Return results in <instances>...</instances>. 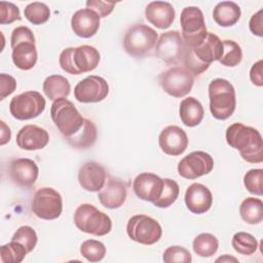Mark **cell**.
<instances>
[{
  "label": "cell",
  "mask_w": 263,
  "mask_h": 263,
  "mask_svg": "<svg viewBox=\"0 0 263 263\" xmlns=\"http://www.w3.org/2000/svg\"><path fill=\"white\" fill-rule=\"evenodd\" d=\"M227 144L238 150L241 158L250 163L263 161V142L258 129L240 122L230 124L226 129Z\"/></svg>",
  "instance_id": "obj_1"
},
{
  "label": "cell",
  "mask_w": 263,
  "mask_h": 263,
  "mask_svg": "<svg viewBox=\"0 0 263 263\" xmlns=\"http://www.w3.org/2000/svg\"><path fill=\"white\" fill-rule=\"evenodd\" d=\"M100 60L99 50L86 44L77 47H67L59 57L61 68L71 75H79L95 70Z\"/></svg>",
  "instance_id": "obj_2"
},
{
  "label": "cell",
  "mask_w": 263,
  "mask_h": 263,
  "mask_svg": "<svg viewBox=\"0 0 263 263\" xmlns=\"http://www.w3.org/2000/svg\"><path fill=\"white\" fill-rule=\"evenodd\" d=\"M10 45L12 48L11 59L16 68L27 71L35 66L38 54L35 37L30 28L20 26L13 29L10 36Z\"/></svg>",
  "instance_id": "obj_3"
},
{
  "label": "cell",
  "mask_w": 263,
  "mask_h": 263,
  "mask_svg": "<svg viewBox=\"0 0 263 263\" xmlns=\"http://www.w3.org/2000/svg\"><path fill=\"white\" fill-rule=\"evenodd\" d=\"M210 111L218 120L229 118L236 107L235 89L233 85L224 78H216L209 84Z\"/></svg>",
  "instance_id": "obj_4"
},
{
  "label": "cell",
  "mask_w": 263,
  "mask_h": 263,
  "mask_svg": "<svg viewBox=\"0 0 263 263\" xmlns=\"http://www.w3.org/2000/svg\"><path fill=\"white\" fill-rule=\"evenodd\" d=\"M50 117L64 138L78 133L84 123V118L75 105L66 98H61L51 104Z\"/></svg>",
  "instance_id": "obj_5"
},
{
  "label": "cell",
  "mask_w": 263,
  "mask_h": 263,
  "mask_svg": "<svg viewBox=\"0 0 263 263\" xmlns=\"http://www.w3.org/2000/svg\"><path fill=\"white\" fill-rule=\"evenodd\" d=\"M73 220L79 230L96 236L106 235L112 229L110 217L90 203L80 204L74 213Z\"/></svg>",
  "instance_id": "obj_6"
},
{
  "label": "cell",
  "mask_w": 263,
  "mask_h": 263,
  "mask_svg": "<svg viewBox=\"0 0 263 263\" xmlns=\"http://www.w3.org/2000/svg\"><path fill=\"white\" fill-rule=\"evenodd\" d=\"M157 42V32L144 24H136L127 29L123 37V48L132 57L141 58Z\"/></svg>",
  "instance_id": "obj_7"
},
{
  "label": "cell",
  "mask_w": 263,
  "mask_h": 263,
  "mask_svg": "<svg viewBox=\"0 0 263 263\" xmlns=\"http://www.w3.org/2000/svg\"><path fill=\"white\" fill-rule=\"evenodd\" d=\"M126 233L132 240L141 245L151 246L160 239L162 228L155 219L147 215L139 214L128 219Z\"/></svg>",
  "instance_id": "obj_8"
},
{
  "label": "cell",
  "mask_w": 263,
  "mask_h": 263,
  "mask_svg": "<svg viewBox=\"0 0 263 263\" xmlns=\"http://www.w3.org/2000/svg\"><path fill=\"white\" fill-rule=\"evenodd\" d=\"M180 24L182 28V39L185 44L191 47L200 44L208 34L203 13L200 8L196 6L183 8L180 16Z\"/></svg>",
  "instance_id": "obj_9"
},
{
  "label": "cell",
  "mask_w": 263,
  "mask_h": 263,
  "mask_svg": "<svg viewBox=\"0 0 263 263\" xmlns=\"http://www.w3.org/2000/svg\"><path fill=\"white\" fill-rule=\"evenodd\" d=\"M158 81L167 95L175 98H182L191 91L194 76L185 67L176 66L161 72Z\"/></svg>",
  "instance_id": "obj_10"
},
{
  "label": "cell",
  "mask_w": 263,
  "mask_h": 263,
  "mask_svg": "<svg viewBox=\"0 0 263 263\" xmlns=\"http://www.w3.org/2000/svg\"><path fill=\"white\" fill-rule=\"evenodd\" d=\"M31 210L40 219H58L63 211L62 195L51 187L40 188L33 195Z\"/></svg>",
  "instance_id": "obj_11"
},
{
  "label": "cell",
  "mask_w": 263,
  "mask_h": 263,
  "mask_svg": "<svg viewBox=\"0 0 263 263\" xmlns=\"http://www.w3.org/2000/svg\"><path fill=\"white\" fill-rule=\"evenodd\" d=\"M45 105V99L40 92L29 90L11 99L9 112L17 120H28L39 116L44 111Z\"/></svg>",
  "instance_id": "obj_12"
},
{
  "label": "cell",
  "mask_w": 263,
  "mask_h": 263,
  "mask_svg": "<svg viewBox=\"0 0 263 263\" xmlns=\"http://www.w3.org/2000/svg\"><path fill=\"white\" fill-rule=\"evenodd\" d=\"M185 46L179 31H167L162 33L157 40L155 55L167 65H177L183 61Z\"/></svg>",
  "instance_id": "obj_13"
},
{
  "label": "cell",
  "mask_w": 263,
  "mask_h": 263,
  "mask_svg": "<svg viewBox=\"0 0 263 263\" xmlns=\"http://www.w3.org/2000/svg\"><path fill=\"white\" fill-rule=\"evenodd\" d=\"M214 167L213 157L204 151H193L184 156L178 163L179 175L188 180H194L208 175Z\"/></svg>",
  "instance_id": "obj_14"
},
{
  "label": "cell",
  "mask_w": 263,
  "mask_h": 263,
  "mask_svg": "<svg viewBox=\"0 0 263 263\" xmlns=\"http://www.w3.org/2000/svg\"><path fill=\"white\" fill-rule=\"evenodd\" d=\"M109 93L108 82L101 76L89 75L80 80L74 88V97L80 103H98Z\"/></svg>",
  "instance_id": "obj_15"
},
{
  "label": "cell",
  "mask_w": 263,
  "mask_h": 263,
  "mask_svg": "<svg viewBox=\"0 0 263 263\" xmlns=\"http://www.w3.org/2000/svg\"><path fill=\"white\" fill-rule=\"evenodd\" d=\"M38 165L30 158H16L9 162V178L20 187L29 188L33 186L38 178Z\"/></svg>",
  "instance_id": "obj_16"
},
{
  "label": "cell",
  "mask_w": 263,
  "mask_h": 263,
  "mask_svg": "<svg viewBox=\"0 0 263 263\" xmlns=\"http://www.w3.org/2000/svg\"><path fill=\"white\" fill-rule=\"evenodd\" d=\"M158 145L167 155H181L188 147V137L180 126L167 125L159 134Z\"/></svg>",
  "instance_id": "obj_17"
},
{
  "label": "cell",
  "mask_w": 263,
  "mask_h": 263,
  "mask_svg": "<svg viewBox=\"0 0 263 263\" xmlns=\"http://www.w3.org/2000/svg\"><path fill=\"white\" fill-rule=\"evenodd\" d=\"M163 179L153 173H141L133 182V190L137 197L145 201H155L161 194Z\"/></svg>",
  "instance_id": "obj_18"
},
{
  "label": "cell",
  "mask_w": 263,
  "mask_h": 263,
  "mask_svg": "<svg viewBox=\"0 0 263 263\" xmlns=\"http://www.w3.org/2000/svg\"><path fill=\"white\" fill-rule=\"evenodd\" d=\"M126 195V184L119 178L109 177L104 187L99 191L98 198L103 206L115 210L124 203Z\"/></svg>",
  "instance_id": "obj_19"
},
{
  "label": "cell",
  "mask_w": 263,
  "mask_h": 263,
  "mask_svg": "<svg viewBox=\"0 0 263 263\" xmlns=\"http://www.w3.org/2000/svg\"><path fill=\"white\" fill-rule=\"evenodd\" d=\"M107 172L105 167L96 162L87 161L83 163L78 172V182L82 189L89 192H99L105 185Z\"/></svg>",
  "instance_id": "obj_20"
},
{
  "label": "cell",
  "mask_w": 263,
  "mask_h": 263,
  "mask_svg": "<svg viewBox=\"0 0 263 263\" xmlns=\"http://www.w3.org/2000/svg\"><path fill=\"white\" fill-rule=\"evenodd\" d=\"M185 204L193 214H204L213 204V194L203 184L193 183L185 192Z\"/></svg>",
  "instance_id": "obj_21"
},
{
  "label": "cell",
  "mask_w": 263,
  "mask_h": 263,
  "mask_svg": "<svg viewBox=\"0 0 263 263\" xmlns=\"http://www.w3.org/2000/svg\"><path fill=\"white\" fill-rule=\"evenodd\" d=\"M16 145L28 151L43 149L49 141L48 133L35 124H28L23 126L16 134Z\"/></svg>",
  "instance_id": "obj_22"
},
{
  "label": "cell",
  "mask_w": 263,
  "mask_h": 263,
  "mask_svg": "<svg viewBox=\"0 0 263 263\" xmlns=\"http://www.w3.org/2000/svg\"><path fill=\"white\" fill-rule=\"evenodd\" d=\"M73 32L81 38L95 36L100 28V16L89 8H82L74 12L71 18Z\"/></svg>",
  "instance_id": "obj_23"
},
{
  "label": "cell",
  "mask_w": 263,
  "mask_h": 263,
  "mask_svg": "<svg viewBox=\"0 0 263 263\" xmlns=\"http://www.w3.org/2000/svg\"><path fill=\"white\" fill-rule=\"evenodd\" d=\"M191 48L195 58L209 67L213 62L219 61L223 53L222 40L216 34L209 32L200 44Z\"/></svg>",
  "instance_id": "obj_24"
},
{
  "label": "cell",
  "mask_w": 263,
  "mask_h": 263,
  "mask_svg": "<svg viewBox=\"0 0 263 263\" xmlns=\"http://www.w3.org/2000/svg\"><path fill=\"white\" fill-rule=\"evenodd\" d=\"M175 9L170 2L152 1L145 8L147 21L158 29H167L175 20Z\"/></svg>",
  "instance_id": "obj_25"
},
{
  "label": "cell",
  "mask_w": 263,
  "mask_h": 263,
  "mask_svg": "<svg viewBox=\"0 0 263 263\" xmlns=\"http://www.w3.org/2000/svg\"><path fill=\"white\" fill-rule=\"evenodd\" d=\"M179 114L184 125L193 127L202 121L204 111L201 103L197 99L194 97H187L180 103Z\"/></svg>",
  "instance_id": "obj_26"
},
{
  "label": "cell",
  "mask_w": 263,
  "mask_h": 263,
  "mask_svg": "<svg viewBox=\"0 0 263 263\" xmlns=\"http://www.w3.org/2000/svg\"><path fill=\"white\" fill-rule=\"evenodd\" d=\"M241 15L240 7L233 1L219 2L213 10V18L221 27L235 25Z\"/></svg>",
  "instance_id": "obj_27"
},
{
  "label": "cell",
  "mask_w": 263,
  "mask_h": 263,
  "mask_svg": "<svg viewBox=\"0 0 263 263\" xmlns=\"http://www.w3.org/2000/svg\"><path fill=\"white\" fill-rule=\"evenodd\" d=\"M97 137H98V129L96 124L91 120L84 118V123L81 129L75 135L65 138V140L73 148L86 149L91 147L96 143Z\"/></svg>",
  "instance_id": "obj_28"
},
{
  "label": "cell",
  "mask_w": 263,
  "mask_h": 263,
  "mask_svg": "<svg viewBox=\"0 0 263 263\" xmlns=\"http://www.w3.org/2000/svg\"><path fill=\"white\" fill-rule=\"evenodd\" d=\"M42 89L49 100L55 101L61 98H67L70 95L71 85L66 77L54 74L44 79Z\"/></svg>",
  "instance_id": "obj_29"
},
{
  "label": "cell",
  "mask_w": 263,
  "mask_h": 263,
  "mask_svg": "<svg viewBox=\"0 0 263 263\" xmlns=\"http://www.w3.org/2000/svg\"><path fill=\"white\" fill-rule=\"evenodd\" d=\"M241 219L251 225L259 224L263 220V201L257 197H247L239 206Z\"/></svg>",
  "instance_id": "obj_30"
},
{
  "label": "cell",
  "mask_w": 263,
  "mask_h": 263,
  "mask_svg": "<svg viewBox=\"0 0 263 263\" xmlns=\"http://www.w3.org/2000/svg\"><path fill=\"white\" fill-rule=\"evenodd\" d=\"M192 248L199 257H212L218 251L219 240L211 233H200L193 239Z\"/></svg>",
  "instance_id": "obj_31"
},
{
  "label": "cell",
  "mask_w": 263,
  "mask_h": 263,
  "mask_svg": "<svg viewBox=\"0 0 263 263\" xmlns=\"http://www.w3.org/2000/svg\"><path fill=\"white\" fill-rule=\"evenodd\" d=\"M231 245L235 252L245 256L253 255L258 249V241L254 235L248 232H236L231 239Z\"/></svg>",
  "instance_id": "obj_32"
},
{
  "label": "cell",
  "mask_w": 263,
  "mask_h": 263,
  "mask_svg": "<svg viewBox=\"0 0 263 263\" xmlns=\"http://www.w3.org/2000/svg\"><path fill=\"white\" fill-rule=\"evenodd\" d=\"M180 193V187L175 180L164 178L163 179V188L160 196L153 201V204L157 208L165 209L171 206L178 198Z\"/></svg>",
  "instance_id": "obj_33"
},
{
  "label": "cell",
  "mask_w": 263,
  "mask_h": 263,
  "mask_svg": "<svg viewBox=\"0 0 263 263\" xmlns=\"http://www.w3.org/2000/svg\"><path fill=\"white\" fill-rule=\"evenodd\" d=\"M223 53L219 60L220 64L226 67H235L242 60V50L238 43L233 40H223Z\"/></svg>",
  "instance_id": "obj_34"
},
{
  "label": "cell",
  "mask_w": 263,
  "mask_h": 263,
  "mask_svg": "<svg viewBox=\"0 0 263 263\" xmlns=\"http://www.w3.org/2000/svg\"><path fill=\"white\" fill-rule=\"evenodd\" d=\"M27 254L26 248L22 243L13 240L0 248V256L3 263H20L25 259Z\"/></svg>",
  "instance_id": "obj_35"
},
{
  "label": "cell",
  "mask_w": 263,
  "mask_h": 263,
  "mask_svg": "<svg viewBox=\"0 0 263 263\" xmlns=\"http://www.w3.org/2000/svg\"><path fill=\"white\" fill-rule=\"evenodd\" d=\"M25 17L33 25H42L46 23L50 16L48 6L42 2H32L24 9Z\"/></svg>",
  "instance_id": "obj_36"
},
{
  "label": "cell",
  "mask_w": 263,
  "mask_h": 263,
  "mask_svg": "<svg viewBox=\"0 0 263 263\" xmlns=\"http://www.w3.org/2000/svg\"><path fill=\"white\" fill-rule=\"evenodd\" d=\"M80 254L89 262H99L106 255V247L96 239H87L80 246Z\"/></svg>",
  "instance_id": "obj_37"
},
{
  "label": "cell",
  "mask_w": 263,
  "mask_h": 263,
  "mask_svg": "<svg viewBox=\"0 0 263 263\" xmlns=\"http://www.w3.org/2000/svg\"><path fill=\"white\" fill-rule=\"evenodd\" d=\"M11 240L22 243L26 248L27 252L31 253L36 247L38 237H37L36 231L31 226L24 225V226H21L13 233Z\"/></svg>",
  "instance_id": "obj_38"
},
{
  "label": "cell",
  "mask_w": 263,
  "mask_h": 263,
  "mask_svg": "<svg viewBox=\"0 0 263 263\" xmlns=\"http://www.w3.org/2000/svg\"><path fill=\"white\" fill-rule=\"evenodd\" d=\"M243 185L250 193L261 196L263 194V170L253 168L248 171L243 177Z\"/></svg>",
  "instance_id": "obj_39"
},
{
  "label": "cell",
  "mask_w": 263,
  "mask_h": 263,
  "mask_svg": "<svg viewBox=\"0 0 263 263\" xmlns=\"http://www.w3.org/2000/svg\"><path fill=\"white\" fill-rule=\"evenodd\" d=\"M162 260L165 263H173V262H182V263H190L192 261V257L190 252L180 246H172L168 247L162 256Z\"/></svg>",
  "instance_id": "obj_40"
},
{
  "label": "cell",
  "mask_w": 263,
  "mask_h": 263,
  "mask_svg": "<svg viewBox=\"0 0 263 263\" xmlns=\"http://www.w3.org/2000/svg\"><path fill=\"white\" fill-rule=\"evenodd\" d=\"M21 14L18 7L11 3L6 1L0 2V24L6 25L11 24L15 21H21Z\"/></svg>",
  "instance_id": "obj_41"
},
{
  "label": "cell",
  "mask_w": 263,
  "mask_h": 263,
  "mask_svg": "<svg viewBox=\"0 0 263 263\" xmlns=\"http://www.w3.org/2000/svg\"><path fill=\"white\" fill-rule=\"evenodd\" d=\"M115 5H116L115 2H108V1H102V0L86 1L87 8L97 12L100 17H106L107 15H109L113 11Z\"/></svg>",
  "instance_id": "obj_42"
},
{
  "label": "cell",
  "mask_w": 263,
  "mask_h": 263,
  "mask_svg": "<svg viewBox=\"0 0 263 263\" xmlns=\"http://www.w3.org/2000/svg\"><path fill=\"white\" fill-rule=\"evenodd\" d=\"M16 88L15 79L5 73L0 74V100H4L7 96L11 95Z\"/></svg>",
  "instance_id": "obj_43"
},
{
  "label": "cell",
  "mask_w": 263,
  "mask_h": 263,
  "mask_svg": "<svg viewBox=\"0 0 263 263\" xmlns=\"http://www.w3.org/2000/svg\"><path fill=\"white\" fill-rule=\"evenodd\" d=\"M263 10L260 9L256 13H254L249 22V28L251 32L259 37L263 36V20H262Z\"/></svg>",
  "instance_id": "obj_44"
},
{
  "label": "cell",
  "mask_w": 263,
  "mask_h": 263,
  "mask_svg": "<svg viewBox=\"0 0 263 263\" xmlns=\"http://www.w3.org/2000/svg\"><path fill=\"white\" fill-rule=\"evenodd\" d=\"M262 65L263 61L259 60L256 62L251 70H250V79L253 84L256 86H262L263 85V72H262Z\"/></svg>",
  "instance_id": "obj_45"
},
{
  "label": "cell",
  "mask_w": 263,
  "mask_h": 263,
  "mask_svg": "<svg viewBox=\"0 0 263 263\" xmlns=\"http://www.w3.org/2000/svg\"><path fill=\"white\" fill-rule=\"evenodd\" d=\"M0 123H1V141H0V145L3 146L7 142H9L10 137H11V132H10V128L5 124V122L3 120H1Z\"/></svg>",
  "instance_id": "obj_46"
},
{
  "label": "cell",
  "mask_w": 263,
  "mask_h": 263,
  "mask_svg": "<svg viewBox=\"0 0 263 263\" xmlns=\"http://www.w3.org/2000/svg\"><path fill=\"white\" fill-rule=\"evenodd\" d=\"M238 262V260L234 257H231L229 255H224L222 257H219L218 259H216V262Z\"/></svg>",
  "instance_id": "obj_47"
}]
</instances>
